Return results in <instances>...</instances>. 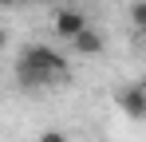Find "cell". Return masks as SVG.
<instances>
[{
    "label": "cell",
    "mask_w": 146,
    "mask_h": 142,
    "mask_svg": "<svg viewBox=\"0 0 146 142\" xmlns=\"http://www.w3.org/2000/svg\"><path fill=\"white\" fill-rule=\"evenodd\" d=\"M71 79V63L48 44H28L16 59V87L20 91H44Z\"/></svg>",
    "instance_id": "1"
},
{
    "label": "cell",
    "mask_w": 146,
    "mask_h": 142,
    "mask_svg": "<svg viewBox=\"0 0 146 142\" xmlns=\"http://www.w3.org/2000/svg\"><path fill=\"white\" fill-rule=\"evenodd\" d=\"M51 28H55V36L59 40H75L79 32H87V16L79 12V8H55V20H51Z\"/></svg>",
    "instance_id": "2"
},
{
    "label": "cell",
    "mask_w": 146,
    "mask_h": 142,
    "mask_svg": "<svg viewBox=\"0 0 146 142\" xmlns=\"http://www.w3.org/2000/svg\"><path fill=\"white\" fill-rule=\"evenodd\" d=\"M119 107H122L126 118L142 122L146 118V87H126V91H119Z\"/></svg>",
    "instance_id": "3"
},
{
    "label": "cell",
    "mask_w": 146,
    "mask_h": 142,
    "mask_svg": "<svg viewBox=\"0 0 146 142\" xmlns=\"http://www.w3.org/2000/svg\"><path fill=\"white\" fill-rule=\"evenodd\" d=\"M71 47H75V51H79V55H99V51L107 47V40L99 36L95 28H87V32H79V36H75V40H71Z\"/></svg>",
    "instance_id": "4"
},
{
    "label": "cell",
    "mask_w": 146,
    "mask_h": 142,
    "mask_svg": "<svg viewBox=\"0 0 146 142\" xmlns=\"http://www.w3.org/2000/svg\"><path fill=\"white\" fill-rule=\"evenodd\" d=\"M130 24L146 36V0H134V4H130Z\"/></svg>",
    "instance_id": "5"
},
{
    "label": "cell",
    "mask_w": 146,
    "mask_h": 142,
    "mask_svg": "<svg viewBox=\"0 0 146 142\" xmlns=\"http://www.w3.org/2000/svg\"><path fill=\"white\" fill-rule=\"evenodd\" d=\"M36 142H67V134L51 126V130H44V134H40V138H36Z\"/></svg>",
    "instance_id": "6"
},
{
    "label": "cell",
    "mask_w": 146,
    "mask_h": 142,
    "mask_svg": "<svg viewBox=\"0 0 146 142\" xmlns=\"http://www.w3.org/2000/svg\"><path fill=\"white\" fill-rule=\"evenodd\" d=\"M20 4H28V0H0V8H20Z\"/></svg>",
    "instance_id": "7"
},
{
    "label": "cell",
    "mask_w": 146,
    "mask_h": 142,
    "mask_svg": "<svg viewBox=\"0 0 146 142\" xmlns=\"http://www.w3.org/2000/svg\"><path fill=\"white\" fill-rule=\"evenodd\" d=\"M40 4H48V8H63L67 0H40Z\"/></svg>",
    "instance_id": "8"
},
{
    "label": "cell",
    "mask_w": 146,
    "mask_h": 142,
    "mask_svg": "<svg viewBox=\"0 0 146 142\" xmlns=\"http://www.w3.org/2000/svg\"><path fill=\"white\" fill-rule=\"evenodd\" d=\"M4 44H8V28H0V47H4Z\"/></svg>",
    "instance_id": "9"
}]
</instances>
